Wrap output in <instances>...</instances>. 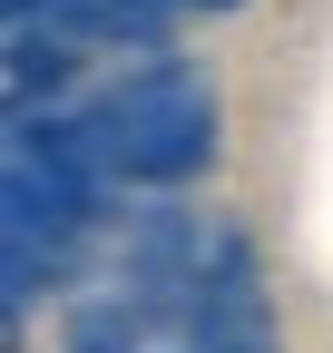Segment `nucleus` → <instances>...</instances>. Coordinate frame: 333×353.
I'll use <instances>...</instances> for the list:
<instances>
[{
	"mask_svg": "<svg viewBox=\"0 0 333 353\" xmlns=\"http://www.w3.org/2000/svg\"><path fill=\"white\" fill-rule=\"evenodd\" d=\"M89 138H98L108 176H128V187H186L216 167V138H226L216 79L186 59H147L89 108Z\"/></svg>",
	"mask_w": 333,
	"mask_h": 353,
	"instance_id": "nucleus-1",
	"label": "nucleus"
},
{
	"mask_svg": "<svg viewBox=\"0 0 333 353\" xmlns=\"http://www.w3.org/2000/svg\"><path fill=\"white\" fill-rule=\"evenodd\" d=\"M186 353H275V324H265V285H255V245L235 226H206V265L186 285Z\"/></svg>",
	"mask_w": 333,
	"mask_h": 353,
	"instance_id": "nucleus-2",
	"label": "nucleus"
},
{
	"mask_svg": "<svg viewBox=\"0 0 333 353\" xmlns=\"http://www.w3.org/2000/svg\"><path fill=\"white\" fill-rule=\"evenodd\" d=\"M59 353H147V314H138L128 294H98V304L69 314V343Z\"/></svg>",
	"mask_w": 333,
	"mask_h": 353,
	"instance_id": "nucleus-3",
	"label": "nucleus"
},
{
	"mask_svg": "<svg viewBox=\"0 0 333 353\" xmlns=\"http://www.w3.org/2000/svg\"><path fill=\"white\" fill-rule=\"evenodd\" d=\"M157 10H245V0H157Z\"/></svg>",
	"mask_w": 333,
	"mask_h": 353,
	"instance_id": "nucleus-4",
	"label": "nucleus"
},
{
	"mask_svg": "<svg viewBox=\"0 0 333 353\" xmlns=\"http://www.w3.org/2000/svg\"><path fill=\"white\" fill-rule=\"evenodd\" d=\"M39 10H59V0H10V20H39Z\"/></svg>",
	"mask_w": 333,
	"mask_h": 353,
	"instance_id": "nucleus-5",
	"label": "nucleus"
}]
</instances>
